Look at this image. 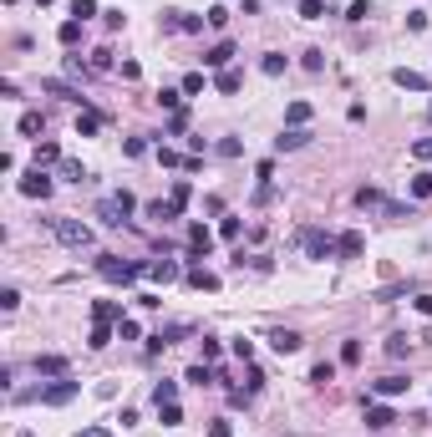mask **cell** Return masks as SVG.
Listing matches in <instances>:
<instances>
[{"label":"cell","mask_w":432,"mask_h":437,"mask_svg":"<svg viewBox=\"0 0 432 437\" xmlns=\"http://www.w3.org/2000/svg\"><path fill=\"white\" fill-rule=\"evenodd\" d=\"M153 260H117V254H97V275L112 280V285H133V280L148 275Z\"/></svg>","instance_id":"6da1fadb"},{"label":"cell","mask_w":432,"mask_h":437,"mask_svg":"<svg viewBox=\"0 0 432 437\" xmlns=\"http://www.w3.org/2000/svg\"><path fill=\"white\" fill-rule=\"evenodd\" d=\"M133 214H138V199L127 194V188H122V194H107V199L97 203V218H102L107 229H122V224H127Z\"/></svg>","instance_id":"7a4b0ae2"},{"label":"cell","mask_w":432,"mask_h":437,"mask_svg":"<svg viewBox=\"0 0 432 437\" xmlns=\"http://www.w3.org/2000/svg\"><path fill=\"white\" fill-rule=\"evenodd\" d=\"M51 234L67 244V249H91V229L82 218H51Z\"/></svg>","instance_id":"3957f363"},{"label":"cell","mask_w":432,"mask_h":437,"mask_svg":"<svg viewBox=\"0 0 432 437\" xmlns=\"http://www.w3.org/2000/svg\"><path fill=\"white\" fill-rule=\"evenodd\" d=\"M300 249L310 260H336V234L331 229H300Z\"/></svg>","instance_id":"277c9868"},{"label":"cell","mask_w":432,"mask_h":437,"mask_svg":"<svg viewBox=\"0 0 432 437\" xmlns=\"http://www.w3.org/2000/svg\"><path fill=\"white\" fill-rule=\"evenodd\" d=\"M76 392H82V381H72V377H56L51 387H41V392H36V402H46V407H67Z\"/></svg>","instance_id":"5b68a950"},{"label":"cell","mask_w":432,"mask_h":437,"mask_svg":"<svg viewBox=\"0 0 432 437\" xmlns=\"http://www.w3.org/2000/svg\"><path fill=\"white\" fill-rule=\"evenodd\" d=\"M208 16H188V10H163V31H183V36H199Z\"/></svg>","instance_id":"8992f818"},{"label":"cell","mask_w":432,"mask_h":437,"mask_svg":"<svg viewBox=\"0 0 432 437\" xmlns=\"http://www.w3.org/2000/svg\"><path fill=\"white\" fill-rule=\"evenodd\" d=\"M16 188H21V194H25V199H46V194H51V188H56V178H51L46 168H31V173H25V178H21V183H16Z\"/></svg>","instance_id":"52a82bcc"},{"label":"cell","mask_w":432,"mask_h":437,"mask_svg":"<svg viewBox=\"0 0 432 437\" xmlns=\"http://www.w3.org/2000/svg\"><path fill=\"white\" fill-rule=\"evenodd\" d=\"M361 254H366L361 229H346V234H336V260H361Z\"/></svg>","instance_id":"ba28073f"},{"label":"cell","mask_w":432,"mask_h":437,"mask_svg":"<svg viewBox=\"0 0 432 437\" xmlns=\"http://www.w3.org/2000/svg\"><path fill=\"white\" fill-rule=\"evenodd\" d=\"M41 92H51V97H67V102H76V107H87V97L76 92L72 82H61V76H41Z\"/></svg>","instance_id":"9c48e42d"},{"label":"cell","mask_w":432,"mask_h":437,"mask_svg":"<svg viewBox=\"0 0 432 437\" xmlns=\"http://www.w3.org/2000/svg\"><path fill=\"white\" fill-rule=\"evenodd\" d=\"M391 422H397V412H391L387 402H366V427H371V432H387Z\"/></svg>","instance_id":"30bf717a"},{"label":"cell","mask_w":432,"mask_h":437,"mask_svg":"<svg viewBox=\"0 0 432 437\" xmlns=\"http://www.w3.org/2000/svg\"><path fill=\"white\" fill-rule=\"evenodd\" d=\"M229 61H234V41H214V46L204 51V67H208V71H224Z\"/></svg>","instance_id":"8fae6325"},{"label":"cell","mask_w":432,"mask_h":437,"mask_svg":"<svg viewBox=\"0 0 432 437\" xmlns=\"http://www.w3.org/2000/svg\"><path fill=\"white\" fill-rule=\"evenodd\" d=\"M208 249H214V234L204 224H188V254L193 260H208Z\"/></svg>","instance_id":"7c38bea8"},{"label":"cell","mask_w":432,"mask_h":437,"mask_svg":"<svg viewBox=\"0 0 432 437\" xmlns=\"http://www.w3.org/2000/svg\"><path fill=\"white\" fill-rule=\"evenodd\" d=\"M407 387H412L407 377H382V381H371V396H376V402H391V396H402Z\"/></svg>","instance_id":"4fadbf2b"},{"label":"cell","mask_w":432,"mask_h":437,"mask_svg":"<svg viewBox=\"0 0 432 437\" xmlns=\"http://www.w3.org/2000/svg\"><path fill=\"white\" fill-rule=\"evenodd\" d=\"M310 143V127H285L280 137H274V153H295V148H305Z\"/></svg>","instance_id":"5bb4252c"},{"label":"cell","mask_w":432,"mask_h":437,"mask_svg":"<svg viewBox=\"0 0 432 437\" xmlns=\"http://www.w3.org/2000/svg\"><path fill=\"white\" fill-rule=\"evenodd\" d=\"M391 82H397L402 92H427V87H432L427 76H422V71H412V67H397V71H391Z\"/></svg>","instance_id":"9a60e30c"},{"label":"cell","mask_w":432,"mask_h":437,"mask_svg":"<svg viewBox=\"0 0 432 437\" xmlns=\"http://www.w3.org/2000/svg\"><path fill=\"white\" fill-rule=\"evenodd\" d=\"M270 346H274L280 356H295L300 346H305V336H300V330H270Z\"/></svg>","instance_id":"2e32d148"},{"label":"cell","mask_w":432,"mask_h":437,"mask_svg":"<svg viewBox=\"0 0 432 437\" xmlns=\"http://www.w3.org/2000/svg\"><path fill=\"white\" fill-rule=\"evenodd\" d=\"M148 280H153V285H173V280H178V260H153L148 265Z\"/></svg>","instance_id":"e0dca14e"},{"label":"cell","mask_w":432,"mask_h":437,"mask_svg":"<svg viewBox=\"0 0 432 437\" xmlns=\"http://www.w3.org/2000/svg\"><path fill=\"white\" fill-rule=\"evenodd\" d=\"M387 194H382V188H356V209H376V214H387Z\"/></svg>","instance_id":"ac0fdd59"},{"label":"cell","mask_w":432,"mask_h":437,"mask_svg":"<svg viewBox=\"0 0 432 437\" xmlns=\"http://www.w3.org/2000/svg\"><path fill=\"white\" fill-rule=\"evenodd\" d=\"M214 87H219V92H224V97H234V92H239V87H244V71H234V67L214 71Z\"/></svg>","instance_id":"d6986e66"},{"label":"cell","mask_w":432,"mask_h":437,"mask_svg":"<svg viewBox=\"0 0 432 437\" xmlns=\"http://www.w3.org/2000/svg\"><path fill=\"white\" fill-rule=\"evenodd\" d=\"M36 377H67V356H36Z\"/></svg>","instance_id":"ffe728a7"},{"label":"cell","mask_w":432,"mask_h":437,"mask_svg":"<svg viewBox=\"0 0 432 437\" xmlns=\"http://www.w3.org/2000/svg\"><path fill=\"white\" fill-rule=\"evenodd\" d=\"M183 285H188V290H219V275H214V269H188Z\"/></svg>","instance_id":"44dd1931"},{"label":"cell","mask_w":432,"mask_h":437,"mask_svg":"<svg viewBox=\"0 0 432 437\" xmlns=\"http://www.w3.org/2000/svg\"><path fill=\"white\" fill-rule=\"evenodd\" d=\"M183 381H193V387H214L219 371H214V361H199V366H188V377H183Z\"/></svg>","instance_id":"7402d4cb"},{"label":"cell","mask_w":432,"mask_h":437,"mask_svg":"<svg viewBox=\"0 0 432 437\" xmlns=\"http://www.w3.org/2000/svg\"><path fill=\"white\" fill-rule=\"evenodd\" d=\"M91 320H107V326H117V320H122V305H117V300H91Z\"/></svg>","instance_id":"603a6c76"},{"label":"cell","mask_w":432,"mask_h":437,"mask_svg":"<svg viewBox=\"0 0 432 437\" xmlns=\"http://www.w3.org/2000/svg\"><path fill=\"white\" fill-rule=\"evenodd\" d=\"M97 133H102V112L82 107V117H76V137H97Z\"/></svg>","instance_id":"cb8c5ba5"},{"label":"cell","mask_w":432,"mask_h":437,"mask_svg":"<svg viewBox=\"0 0 432 437\" xmlns=\"http://www.w3.org/2000/svg\"><path fill=\"white\" fill-rule=\"evenodd\" d=\"M178 214H183V209H178L173 199H153V203H148V218H158V224H168V218H178Z\"/></svg>","instance_id":"d4e9b609"},{"label":"cell","mask_w":432,"mask_h":437,"mask_svg":"<svg viewBox=\"0 0 432 437\" xmlns=\"http://www.w3.org/2000/svg\"><path fill=\"white\" fill-rule=\"evenodd\" d=\"M87 346H91V351H107V346H112V326H107V320H97V326H91Z\"/></svg>","instance_id":"484cf974"},{"label":"cell","mask_w":432,"mask_h":437,"mask_svg":"<svg viewBox=\"0 0 432 437\" xmlns=\"http://www.w3.org/2000/svg\"><path fill=\"white\" fill-rule=\"evenodd\" d=\"M41 127H46V117H41V112H21L16 133H21V137H36V133H41Z\"/></svg>","instance_id":"4316f807"},{"label":"cell","mask_w":432,"mask_h":437,"mask_svg":"<svg viewBox=\"0 0 432 437\" xmlns=\"http://www.w3.org/2000/svg\"><path fill=\"white\" fill-rule=\"evenodd\" d=\"M56 41H61V46H67V51H72L76 41H82V21H61V31H56Z\"/></svg>","instance_id":"83f0119b"},{"label":"cell","mask_w":432,"mask_h":437,"mask_svg":"<svg viewBox=\"0 0 432 437\" xmlns=\"http://www.w3.org/2000/svg\"><path fill=\"white\" fill-rule=\"evenodd\" d=\"M153 402H158V407H163V402H178V381H168V377L153 381Z\"/></svg>","instance_id":"f1b7e54d"},{"label":"cell","mask_w":432,"mask_h":437,"mask_svg":"<svg viewBox=\"0 0 432 437\" xmlns=\"http://www.w3.org/2000/svg\"><path fill=\"white\" fill-rule=\"evenodd\" d=\"M285 122H290V127H305L310 122V102H290V107H285Z\"/></svg>","instance_id":"f546056e"},{"label":"cell","mask_w":432,"mask_h":437,"mask_svg":"<svg viewBox=\"0 0 432 437\" xmlns=\"http://www.w3.org/2000/svg\"><path fill=\"white\" fill-rule=\"evenodd\" d=\"M407 351H412V336H402V330H397V336H387V356H391V361H402Z\"/></svg>","instance_id":"4dcf8cb0"},{"label":"cell","mask_w":432,"mask_h":437,"mask_svg":"<svg viewBox=\"0 0 432 437\" xmlns=\"http://www.w3.org/2000/svg\"><path fill=\"white\" fill-rule=\"evenodd\" d=\"M91 16H102V10H97V0H72V21H91Z\"/></svg>","instance_id":"1f68e13d"},{"label":"cell","mask_w":432,"mask_h":437,"mask_svg":"<svg viewBox=\"0 0 432 437\" xmlns=\"http://www.w3.org/2000/svg\"><path fill=\"white\" fill-rule=\"evenodd\" d=\"M56 173L67 178V183H82V178H87V173H82V163H76V158H61V163H56Z\"/></svg>","instance_id":"d6a6232c"},{"label":"cell","mask_w":432,"mask_h":437,"mask_svg":"<svg viewBox=\"0 0 432 437\" xmlns=\"http://www.w3.org/2000/svg\"><path fill=\"white\" fill-rule=\"evenodd\" d=\"M158 417H163V427H178V422H183V407H178V402H163Z\"/></svg>","instance_id":"836d02e7"},{"label":"cell","mask_w":432,"mask_h":437,"mask_svg":"<svg viewBox=\"0 0 432 437\" xmlns=\"http://www.w3.org/2000/svg\"><path fill=\"white\" fill-rule=\"evenodd\" d=\"M178 92H183V97H199V92H204V71H188V76H183V87H178Z\"/></svg>","instance_id":"e575fe53"},{"label":"cell","mask_w":432,"mask_h":437,"mask_svg":"<svg viewBox=\"0 0 432 437\" xmlns=\"http://www.w3.org/2000/svg\"><path fill=\"white\" fill-rule=\"evenodd\" d=\"M325 16V0H300V21H321Z\"/></svg>","instance_id":"d590c367"},{"label":"cell","mask_w":432,"mask_h":437,"mask_svg":"<svg viewBox=\"0 0 432 437\" xmlns=\"http://www.w3.org/2000/svg\"><path fill=\"white\" fill-rule=\"evenodd\" d=\"M168 199H173V203H178V209H188V199H193V188H188V178H178V183H173V194H168Z\"/></svg>","instance_id":"8d00e7d4"},{"label":"cell","mask_w":432,"mask_h":437,"mask_svg":"<svg viewBox=\"0 0 432 437\" xmlns=\"http://www.w3.org/2000/svg\"><path fill=\"white\" fill-rule=\"evenodd\" d=\"M310 381H316V387H331V381H336V366H331V361H321L316 371H310Z\"/></svg>","instance_id":"74e56055"},{"label":"cell","mask_w":432,"mask_h":437,"mask_svg":"<svg viewBox=\"0 0 432 437\" xmlns=\"http://www.w3.org/2000/svg\"><path fill=\"white\" fill-rule=\"evenodd\" d=\"M259 71H265V76H280L285 71V56H280V51H270V56L259 61Z\"/></svg>","instance_id":"f35d334b"},{"label":"cell","mask_w":432,"mask_h":437,"mask_svg":"<svg viewBox=\"0 0 432 437\" xmlns=\"http://www.w3.org/2000/svg\"><path fill=\"white\" fill-rule=\"evenodd\" d=\"M41 163H61V148L56 143H41V148H36V168H41Z\"/></svg>","instance_id":"ab89813d"},{"label":"cell","mask_w":432,"mask_h":437,"mask_svg":"<svg viewBox=\"0 0 432 437\" xmlns=\"http://www.w3.org/2000/svg\"><path fill=\"white\" fill-rule=\"evenodd\" d=\"M412 199H432V173H417L412 178Z\"/></svg>","instance_id":"60d3db41"},{"label":"cell","mask_w":432,"mask_h":437,"mask_svg":"<svg viewBox=\"0 0 432 437\" xmlns=\"http://www.w3.org/2000/svg\"><path fill=\"white\" fill-rule=\"evenodd\" d=\"M219 234H224V239H239V214H224V218H219Z\"/></svg>","instance_id":"b9f144b4"},{"label":"cell","mask_w":432,"mask_h":437,"mask_svg":"<svg viewBox=\"0 0 432 437\" xmlns=\"http://www.w3.org/2000/svg\"><path fill=\"white\" fill-rule=\"evenodd\" d=\"M300 67H305V71H325V51H305V56H300Z\"/></svg>","instance_id":"7bdbcfd3"},{"label":"cell","mask_w":432,"mask_h":437,"mask_svg":"<svg viewBox=\"0 0 432 437\" xmlns=\"http://www.w3.org/2000/svg\"><path fill=\"white\" fill-rule=\"evenodd\" d=\"M158 163H163V168H188V158H178L173 148H158Z\"/></svg>","instance_id":"ee69618b"},{"label":"cell","mask_w":432,"mask_h":437,"mask_svg":"<svg viewBox=\"0 0 432 437\" xmlns=\"http://www.w3.org/2000/svg\"><path fill=\"white\" fill-rule=\"evenodd\" d=\"M371 16V0H351V10H346V21H366Z\"/></svg>","instance_id":"f6af8a7d"},{"label":"cell","mask_w":432,"mask_h":437,"mask_svg":"<svg viewBox=\"0 0 432 437\" xmlns=\"http://www.w3.org/2000/svg\"><path fill=\"white\" fill-rule=\"evenodd\" d=\"M117 336H122V341H138L142 330H138V320H127V315H122V320H117Z\"/></svg>","instance_id":"bcb514c9"},{"label":"cell","mask_w":432,"mask_h":437,"mask_svg":"<svg viewBox=\"0 0 432 437\" xmlns=\"http://www.w3.org/2000/svg\"><path fill=\"white\" fill-rule=\"evenodd\" d=\"M239 153H244L239 137H224V143H219V158H239Z\"/></svg>","instance_id":"7dc6e473"},{"label":"cell","mask_w":432,"mask_h":437,"mask_svg":"<svg viewBox=\"0 0 432 437\" xmlns=\"http://www.w3.org/2000/svg\"><path fill=\"white\" fill-rule=\"evenodd\" d=\"M341 361H346V366L361 361V341H346V346H341Z\"/></svg>","instance_id":"c3c4849f"},{"label":"cell","mask_w":432,"mask_h":437,"mask_svg":"<svg viewBox=\"0 0 432 437\" xmlns=\"http://www.w3.org/2000/svg\"><path fill=\"white\" fill-rule=\"evenodd\" d=\"M412 158H422V163H432V137H417V143H412Z\"/></svg>","instance_id":"681fc988"},{"label":"cell","mask_w":432,"mask_h":437,"mask_svg":"<svg viewBox=\"0 0 432 437\" xmlns=\"http://www.w3.org/2000/svg\"><path fill=\"white\" fill-rule=\"evenodd\" d=\"M16 305H21V290L6 285V290H0V311H16Z\"/></svg>","instance_id":"f907efd6"},{"label":"cell","mask_w":432,"mask_h":437,"mask_svg":"<svg viewBox=\"0 0 432 437\" xmlns=\"http://www.w3.org/2000/svg\"><path fill=\"white\" fill-rule=\"evenodd\" d=\"M208 25H214V31H224V25H229V10L214 5V10H208Z\"/></svg>","instance_id":"816d5d0a"},{"label":"cell","mask_w":432,"mask_h":437,"mask_svg":"<svg viewBox=\"0 0 432 437\" xmlns=\"http://www.w3.org/2000/svg\"><path fill=\"white\" fill-rule=\"evenodd\" d=\"M122 148H127V158H142V153H148V137H127Z\"/></svg>","instance_id":"f5cc1de1"},{"label":"cell","mask_w":432,"mask_h":437,"mask_svg":"<svg viewBox=\"0 0 432 437\" xmlns=\"http://www.w3.org/2000/svg\"><path fill=\"white\" fill-rule=\"evenodd\" d=\"M234 356H239V361H255V341L239 336V341H234Z\"/></svg>","instance_id":"db71d44e"},{"label":"cell","mask_w":432,"mask_h":437,"mask_svg":"<svg viewBox=\"0 0 432 437\" xmlns=\"http://www.w3.org/2000/svg\"><path fill=\"white\" fill-rule=\"evenodd\" d=\"M178 102H183V92H168V87L158 92V107H173V112H178Z\"/></svg>","instance_id":"11a10c76"},{"label":"cell","mask_w":432,"mask_h":437,"mask_svg":"<svg viewBox=\"0 0 432 437\" xmlns=\"http://www.w3.org/2000/svg\"><path fill=\"white\" fill-rule=\"evenodd\" d=\"M102 21H107V31H122L127 16H122V10H102Z\"/></svg>","instance_id":"9f6ffc18"},{"label":"cell","mask_w":432,"mask_h":437,"mask_svg":"<svg viewBox=\"0 0 432 437\" xmlns=\"http://www.w3.org/2000/svg\"><path fill=\"white\" fill-rule=\"evenodd\" d=\"M208 437H234V427H229L224 417H219V422H208Z\"/></svg>","instance_id":"6f0895ef"},{"label":"cell","mask_w":432,"mask_h":437,"mask_svg":"<svg viewBox=\"0 0 432 437\" xmlns=\"http://www.w3.org/2000/svg\"><path fill=\"white\" fill-rule=\"evenodd\" d=\"M72 437H112L107 427H82V432H72Z\"/></svg>","instance_id":"680465c9"},{"label":"cell","mask_w":432,"mask_h":437,"mask_svg":"<svg viewBox=\"0 0 432 437\" xmlns=\"http://www.w3.org/2000/svg\"><path fill=\"white\" fill-rule=\"evenodd\" d=\"M417 311H422V315H432V295H417Z\"/></svg>","instance_id":"91938a15"},{"label":"cell","mask_w":432,"mask_h":437,"mask_svg":"<svg viewBox=\"0 0 432 437\" xmlns=\"http://www.w3.org/2000/svg\"><path fill=\"white\" fill-rule=\"evenodd\" d=\"M427 122H432V102H427Z\"/></svg>","instance_id":"94428289"},{"label":"cell","mask_w":432,"mask_h":437,"mask_svg":"<svg viewBox=\"0 0 432 437\" xmlns=\"http://www.w3.org/2000/svg\"><path fill=\"white\" fill-rule=\"evenodd\" d=\"M36 5H51V0H36Z\"/></svg>","instance_id":"6125c7cd"},{"label":"cell","mask_w":432,"mask_h":437,"mask_svg":"<svg viewBox=\"0 0 432 437\" xmlns=\"http://www.w3.org/2000/svg\"><path fill=\"white\" fill-rule=\"evenodd\" d=\"M21 437H36V432H21Z\"/></svg>","instance_id":"be15d7a7"}]
</instances>
